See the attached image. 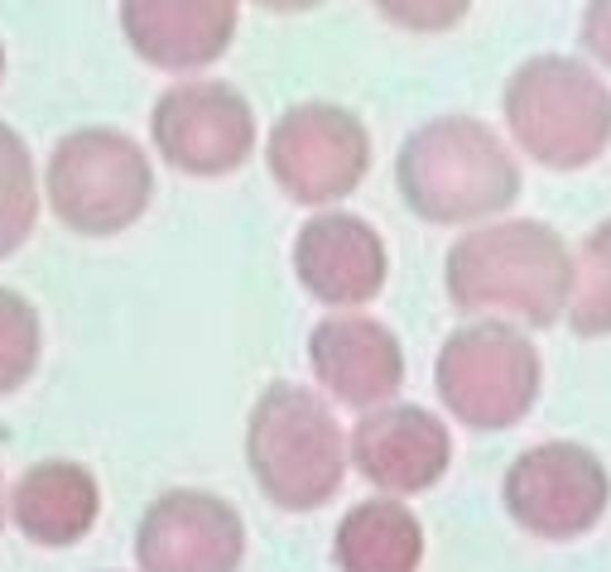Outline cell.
Wrapping results in <instances>:
<instances>
[{"instance_id": "7", "label": "cell", "mask_w": 611, "mask_h": 572, "mask_svg": "<svg viewBox=\"0 0 611 572\" xmlns=\"http://www.w3.org/2000/svg\"><path fill=\"white\" fill-rule=\"evenodd\" d=\"M266 164L289 202L332 208L371 173V130L338 101H299L274 121Z\"/></svg>"}, {"instance_id": "11", "label": "cell", "mask_w": 611, "mask_h": 572, "mask_svg": "<svg viewBox=\"0 0 611 572\" xmlns=\"http://www.w3.org/2000/svg\"><path fill=\"white\" fill-rule=\"evenodd\" d=\"M347 462L385 495H424L443 481L453 462V433L424 404H375L361 409Z\"/></svg>"}, {"instance_id": "5", "label": "cell", "mask_w": 611, "mask_h": 572, "mask_svg": "<svg viewBox=\"0 0 611 572\" xmlns=\"http://www.w3.org/2000/svg\"><path fill=\"white\" fill-rule=\"evenodd\" d=\"M540 347L505 318H482L448 332L433 361V390L443 409L472 433L515 429L540 400Z\"/></svg>"}, {"instance_id": "24", "label": "cell", "mask_w": 611, "mask_h": 572, "mask_svg": "<svg viewBox=\"0 0 611 572\" xmlns=\"http://www.w3.org/2000/svg\"><path fill=\"white\" fill-rule=\"evenodd\" d=\"M0 78H6V43H0Z\"/></svg>"}, {"instance_id": "14", "label": "cell", "mask_w": 611, "mask_h": 572, "mask_svg": "<svg viewBox=\"0 0 611 572\" xmlns=\"http://www.w3.org/2000/svg\"><path fill=\"white\" fill-rule=\"evenodd\" d=\"M241 24V0H121V34L159 72L217 63Z\"/></svg>"}, {"instance_id": "21", "label": "cell", "mask_w": 611, "mask_h": 572, "mask_svg": "<svg viewBox=\"0 0 611 572\" xmlns=\"http://www.w3.org/2000/svg\"><path fill=\"white\" fill-rule=\"evenodd\" d=\"M578 39H583V49L611 72V0H588L583 34H578Z\"/></svg>"}, {"instance_id": "15", "label": "cell", "mask_w": 611, "mask_h": 572, "mask_svg": "<svg viewBox=\"0 0 611 572\" xmlns=\"http://www.w3.org/2000/svg\"><path fill=\"white\" fill-rule=\"evenodd\" d=\"M6 515L29 544L72 549L78 539L92 534V524L101 515V486L82 462L49 458L20 472V481L10 486Z\"/></svg>"}, {"instance_id": "4", "label": "cell", "mask_w": 611, "mask_h": 572, "mask_svg": "<svg viewBox=\"0 0 611 572\" xmlns=\"http://www.w3.org/2000/svg\"><path fill=\"white\" fill-rule=\"evenodd\" d=\"M501 111L520 154L554 173L598 164L611 144V87L569 53L525 58L505 82Z\"/></svg>"}, {"instance_id": "19", "label": "cell", "mask_w": 611, "mask_h": 572, "mask_svg": "<svg viewBox=\"0 0 611 572\" xmlns=\"http://www.w3.org/2000/svg\"><path fill=\"white\" fill-rule=\"evenodd\" d=\"M43 357V322L39 308L0 284V400L29 385V375L39 371Z\"/></svg>"}, {"instance_id": "16", "label": "cell", "mask_w": 611, "mask_h": 572, "mask_svg": "<svg viewBox=\"0 0 611 572\" xmlns=\"http://www.w3.org/2000/svg\"><path fill=\"white\" fill-rule=\"evenodd\" d=\"M332 563L342 572H419V563H424V524L400 495L361 501L338 520Z\"/></svg>"}, {"instance_id": "22", "label": "cell", "mask_w": 611, "mask_h": 572, "mask_svg": "<svg viewBox=\"0 0 611 572\" xmlns=\"http://www.w3.org/2000/svg\"><path fill=\"white\" fill-rule=\"evenodd\" d=\"M260 10H270V14H303V10H313V6H323V0H256Z\"/></svg>"}, {"instance_id": "23", "label": "cell", "mask_w": 611, "mask_h": 572, "mask_svg": "<svg viewBox=\"0 0 611 572\" xmlns=\"http://www.w3.org/2000/svg\"><path fill=\"white\" fill-rule=\"evenodd\" d=\"M0 530H6V476H0Z\"/></svg>"}, {"instance_id": "8", "label": "cell", "mask_w": 611, "mask_h": 572, "mask_svg": "<svg viewBox=\"0 0 611 572\" xmlns=\"http://www.w3.org/2000/svg\"><path fill=\"white\" fill-rule=\"evenodd\" d=\"M501 501L520 530L544 539V544H569L598 530L611 505L607 462L583 443L554 438L534 443L511 462L501 481Z\"/></svg>"}, {"instance_id": "1", "label": "cell", "mask_w": 611, "mask_h": 572, "mask_svg": "<svg viewBox=\"0 0 611 572\" xmlns=\"http://www.w3.org/2000/svg\"><path fill=\"white\" fill-rule=\"evenodd\" d=\"M573 251L534 217L472 227L443 260L448 299L462 313H511L525 328H554L569 303Z\"/></svg>"}, {"instance_id": "20", "label": "cell", "mask_w": 611, "mask_h": 572, "mask_svg": "<svg viewBox=\"0 0 611 572\" xmlns=\"http://www.w3.org/2000/svg\"><path fill=\"white\" fill-rule=\"evenodd\" d=\"M371 6L404 34H448L468 20L472 0H371Z\"/></svg>"}, {"instance_id": "6", "label": "cell", "mask_w": 611, "mask_h": 572, "mask_svg": "<svg viewBox=\"0 0 611 572\" xmlns=\"http://www.w3.org/2000/svg\"><path fill=\"white\" fill-rule=\"evenodd\" d=\"M53 217L78 237H121L136 227L154 198V169L140 140L116 126L68 130L43 173Z\"/></svg>"}, {"instance_id": "3", "label": "cell", "mask_w": 611, "mask_h": 572, "mask_svg": "<svg viewBox=\"0 0 611 572\" xmlns=\"http://www.w3.org/2000/svg\"><path fill=\"white\" fill-rule=\"evenodd\" d=\"M246 462L260 495L284 515L323 510L347 476V433L309 385H270L246 419Z\"/></svg>"}, {"instance_id": "12", "label": "cell", "mask_w": 611, "mask_h": 572, "mask_svg": "<svg viewBox=\"0 0 611 572\" xmlns=\"http://www.w3.org/2000/svg\"><path fill=\"white\" fill-rule=\"evenodd\" d=\"M313 380L347 409L390 404L404 385L400 337L371 313H328L309 332Z\"/></svg>"}, {"instance_id": "2", "label": "cell", "mask_w": 611, "mask_h": 572, "mask_svg": "<svg viewBox=\"0 0 611 572\" xmlns=\"http://www.w3.org/2000/svg\"><path fill=\"white\" fill-rule=\"evenodd\" d=\"M400 198L419 222L472 227L501 217L520 198V164L477 116H433L395 154Z\"/></svg>"}, {"instance_id": "10", "label": "cell", "mask_w": 611, "mask_h": 572, "mask_svg": "<svg viewBox=\"0 0 611 572\" xmlns=\"http://www.w3.org/2000/svg\"><path fill=\"white\" fill-rule=\"evenodd\" d=\"M246 559V524L237 505L212 491H164L136 530L140 572H237Z\"/></svg>"}, {"instance_id": "18", "label": "cell", "mask_w": 611, "mask_h": 572, "mask_svg": "<svg viewBox=\"0 0 611 572\" xmlns=\"http://www.w3.org/2000/svg\"><path fill=\"white\" fill-rule=\"evenodd\" d=\"M39 222V173L20 130L0 121V260H10Z\"/></svg>"}, {"instance_id": "13", "label": "cell", "mask_w": 611, "mask_h": 572, "mask_svg": "<svg viewBox=\"0 0 611 572\" xmlns=\"http://www.w3.org/2000/svg\"><path fill=\"white\" fill-rule=\"evenodd\" d=\"M299 284L328 308H361L385 289V241L357 212H318L294 237Z\"/></svg>"}, {"instance_id": "17", "label": "cell", "mask_w": 611, "mask_h": 572, "mask_svg": "<svg viewBox=\"0 0 611 572\" xmlns=\"http://www.w3.org/2000/svg\"><path fill=\"white\" fill-rule=\"evenodd\" d=\"M563 318L578 337H611V217L578 245Z\"/></svg>"}, {"instance_id": "9", "label": "cell", "mask_w": 611, "mask_h": 572, "mask_svg": "<svg viewBox=\"0 0 611 572\" xmlns=\"http://www.w3.org/2000/svg\"><path fill=\"white\" fill-rule=\"evenodd\" d=\"M150 136L169 169L188 179H227L256 154V111L231 82L188 78L154 101Z\"/></svg>"}]
</instances>
